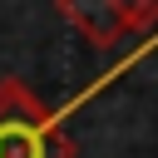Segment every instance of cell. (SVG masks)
I'll use <instances>...</instances> for the list:
<instances>
[{"label": "cell", "instance_id": "cell-3", "mask_svg": "<svg viewBox=\"0 0 158 158\" xmlns=\"http://www.w3.org/2000/svg\"><path fill=\"white\" fill-rule=\"evenodd\" d=\"M118 15H123L128 35H143V30L158 25V0H118Z\"/></svg>", "mask_w": 158, "mask_h": 158}, {"label": "cell", "instance_id": "cell-2", "mask_svg": "<svg viewBox=\"0 0 158 158\" xmlns=\"http://www.w3.org/2000/svg\"><path fill=\"white\" fill-rule=\"evenodd\" d=\"M59 15H64L94 49H109V44L128 40L123 15H118V0H59Z\"/></svg>", "mask_w": 158, "mask_h": 158}, {"label": "cell", "instance_id": "cell-1", "mask_svg": "<svg viewBox=\"0 0 158 158\" xmlns=\"http://www.w3.org/2000/svg\"><path fill=\"white\" fill-rule=\"evenodd\" d=\"M0 158H74L59 114L25 79H0Z\"/></svg>", "mask_w": 158, "mask_h": 158}]
</instances>
